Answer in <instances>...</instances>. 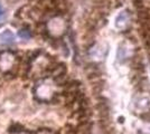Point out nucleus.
I'll return each instance as SVG.
<instances>
[{"label": "nucleus", "instance_id": "obj_1", "mask_svg": "<svg viewBox=\"0 0 150 134\" xmlns=\"http://www.w3.org/2000/svg\"><path fill=\"white\" fill-rule=\"evenodd\" d=\"M134 107L139 112H147L150 109V96L147 94L138 96L134 101Z\"/></svg>", "mask_w": 150, "mask_h": 134}, {"label": "nucleus", "instance_id": "obj_2", "mask_svg": "<svg viewBox=\"0 0 150 134\" xmlns=\"http://www.w3.org/2000/svg\"><path fill=\"white\" fill-rule=\"evenodd\" d=\"M128 20H129V16H128V13L127 11H122V13H120L118 16H117V18H115V21H114V26H115V28L117 29H125V27L128 26Z\"/></svg>", "mask_w": 150, "mask_h": 134}, {"label": "nucleus", "instance_id": "obj_3", "mask_svg": "<svg viewBox=\"0 0 150 134\" xmlns=\"http://www.w3.org/2000/svg\"><path fill=\"white\" fill-rule=\"evenodd\" d=\"M13 41V35L10 32H5L0 35V43L1 44H10Z\"/></svg>", "mask_w": 150, "mask_h": 134}, {"label": "nucleus", "instance_id": "obj_4", "mask_svg": "<svg viewBox=\"0 0 150 134\" xmlns=\"http://www.w3.org/2000/svg\"><path fill=\"white\" fill-rule=\"evenodd\" d=\"M129 55H131V51L130 49H127L125 47H120L119 48V56L122 58H125L127 56H129Z\"/></svg>", "mask_w": 150, "mask_h": 134}, {"label": "nucleus", "instance_id": "obj_5", "mask_svg": "<svg viewBox=\"0 0 150 134\" xmlns=\"http://www.w3.org/2000/svg\"><path fill=\"white\" fill-rule=\"evenodd\" d=\"M2 15H4V10H2V8L0 6V19H1V17H2Z\"/></svg>", "mask_w": 150, "mask_h": 134}]
</instances>
